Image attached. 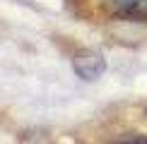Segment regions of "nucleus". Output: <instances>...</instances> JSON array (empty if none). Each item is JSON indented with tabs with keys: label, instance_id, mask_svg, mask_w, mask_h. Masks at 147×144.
Instances as JSON below:
<instances>
[{
	"label": "nucleus",
	"instance_id": "nucleus-1",
	"mask_svg": "<svg viewBox=\"0 0 147 144\" xmlns=\"http://www.w3.org/2000/svg\"><path fill=\"white\" fill-rule=\"evenodd\" d=\"M72 70L80 79L84 82H94L106 72V58H104L101 51H94V48H84L80 51L75 58H72Z\"/></svg>",
	"mask_w": 147,
	"mask_h": 144
},
{
	"label": "nucleus",
	"instance_id": "nucleus-2",
	"mask_svg": "<svg viewBox=\"0 0 147 144\" xmlns=\"http://www.w3.org/2000/svg\"><path fill=\"white\" fill-rule=\"evenodd\" d=\"M106 5L118 17L147 22V0H106Z\"/></svg>",
	"mask_w": 147,
	"mask_h": 144
},
{
	"label": "nucleus",
	"instance_id": "nucleus-3",
	"mask_svg": "<svg viewBox=\"0 0 147 144\" xmlns=\"http://www.w3.org/2000/svg\"><path fill=\"white\" fill-rule=\"evenodd\" d=\"M133 144H147V139H142V142H133Z\"/></svg>",
	"mask_w": 147,
	"mask_h": 144
}]
</instances>
